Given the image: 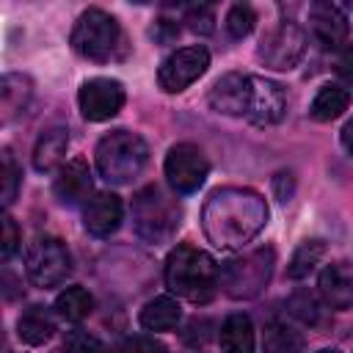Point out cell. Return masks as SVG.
<instances>
[{
    "instance_id": "8fae6325",
    "label": "cell",
    "mask_w": 353,
    "mask_h": 353,
    "mask_svg": "<svg viewBox=\"0 0 353 353\" xmlns=\"http://www.w3.org/2000/svg\"><path fill=\"white\" fill-rule=\"evenodd\" d=\"M124 85L113 77H91L77 91V105L83 119L88 121H108L124 108Z\"/></svg>"
},
{
    "instance_id": "f1b7e54d",
    "label": "cell",
    "mask_w": 353,
    "mask_h": 353,
    "mask_svg": "<svg viewBox=\"0 0 353 353\" xmlns=\"http://www.w3.org/2000/svg\"><path fill=\"white\" fill-rule=\"evenodd\" d=\"M0 160H3V165H0V176H3V207H11L14 199H17V190H19V176H22V171H19V165L14 163V157H11L8 149H3Z\"/></svg>"
},
{
    "instance_id": "4dcf8cb0",
    "label": "cell",
    "mask_w": 353,
    "mask_h": 353,
    "mask_svg": "<svg viewBox=\"0 0 353 353\" xmlns=\"http://www.w3.org/2000/svg\"><path fill=\"white\" fill-rule=\"evenodd\" d=\"M66 350L69 353H102V342L91 336L88 331H72L66 336Z\"/></svg>"
},
{
    "instance_id": "5b68a950",
    "label": "cell",
    "mask_w": 353,
    "mask_h": 353,
    "mask_svg": "<svg viewBox=\"0 0 353 353\" xmlns=\"http://www.w3.org/2000/svg\"><path fill=\"white\" fill-rule=\"evenodd\" d=\"M273 268H276V251L270 245H262V248H254L243 256L223 262L218 273V284L223 287L229 298L248 301V298H256L270 284Z\"/></svg>"
},
{
    "instance_id": "30bf717a",
    "label": "cell",
    "mask_w": 353,
    "mask_h": 353,
    "mask_svg": "<svg viewBox=\"0 0 353 353\" xmlns=\"http://www.w3.org/2000/svg\"><path fill=\"white\" fill-rule=\"evenodd\" d=\"M163 168L168 185L176 193H196L210 174V163L196 143H174L165 154Z\"/></svg>"
},
{
    "instance_id": "484cf974",
    "label": "cell",
    "mask_w": 353,
    "mask_h": 353,
    "mask_svg": "<svg viewBox=\"0 0 353 353\" xmlns=\"http://www.w3.org/2000/svg\"><path fill=\"white\" fill-rule=\"evenodd\" d=\"M325 256V240H320V237H312V240H303L298 248H295V254H292V259H290V265H287V276L290 279H306L314 268H317V262Z\"/></svg>"
},
{
    "instance_id": "ba28073f",
    "label": "cell",
    "mask_w": 353,
    "mask_h": 353,
    "mask_svg": "<svg viewBox=\"0 0 353 353\" xmlns=\"http://www.w3.org/2000/svg\"><path fill=\"white\" fill-rule=\"evenodd\" d=\"M303 52H306V30L298 22H279L262 36L256 47V58L268 69H279V72L298 66Z\"/></svg>"
},
{
    "instance_id": "2e32d148",
    "label": "cell",
    "mask_w": 353,
    "mask_h": 353,
    "mask_svg": "<svg viewBox=\"0 0 353 353\" xmlns=\"http://www.w3.org/2000/svg\"><path fill=\"white\" fill-rule=\"evenodd\" d=\"M287 110V94L284 88L276 83V80H268V77H256L254 74V102H251V113H248V121L251 124H259V127H268V124H276Z\"/></svg>"
},
{
    "instance_id": "44dd1931",
    "label": "cell",
    "mask_w": 353,
    "mask_h": 353,
    "mask_svg": "<svg viewBox=\"0 0 353 353\" xmlns=\"http://www.w3.org/2000/svg\"><path fill=\"white\" fill-rule=\"evenodd\" d=\"M350 105V91L336 85V83H325L317 97L312 99V108H309V116L314 121H334L339 119Z\"/></svg>"
},
{
    "instance_id": "74e56055",
    "label": "cell",
    "mask_w": 353,
    "mask_h": 353,
    "mask_svg": "<svg viewBox=\"0 0 353 353\" xmlns=\"http://www.w3.org/2000/svg\"><path fill=\"white\" fill-rule=\"evenodd\" d=\"M317 353H339V350H334V347H325V350H317Z\"/></svg>"
},
{
    "instance_id": "4316f807",
    "label": "cell",
    "mask_w": 353,
    "mask_h": 353,
    "mask_svg": "<svg viewBox=\"0 0 353 353\" xmlns=\"http://www.w3.org/2000/svg\"><path fill=\"white\" fill-rule=\"evenodd\" d=\"M287 312H290L292 317H298L301 323H306V325H317V323L323 320V303H320V298H317L314 292H309V290H298L295 295H290Z\"/></svg>"
},
{
    "instance_id": "d4e9b609",
    "label": "cell",
    "mask_w": 353,
    "mask_h": 353,
    "mask_svg": "<svg viewBox=\"0 0 353 353\" xmlns=\"http://www.w3.org/2000/svg\"><path fill=\"white\" fill-rule=\"evenodd\" d=\"M91 309H94V298H91V292H88L85 287H66V290L55 298V312H58L63 320H69V323L85 320V317L91 314Z\"/></svg>"
},
{
    "instance_id": "f546056e",
    "label": "cell",
    "mask_w": 353,
    "mask_h": 353,
    "mask_svg": "<svg viewBox=\"0 0 353 353\" xmlns=\"http://www.w3.org/2000/svg\"><path fill=\"white\" fill-rule=\"evenodd\" d=\"M185 22H188V28H190L193 33L207 36V33H212V28H215V11H212V6H190V8L185 11Z\"/></svg>"
},
{
    "instance_id": "8992f818",
    "label": "cell",
    "mask_w": 353,
    "mask_h": 353,
    "mask_svg": "<svg viewBox=\"0 0 353 353\" xmlns=\"http://www.w3.org/2000/svg\"><path fill=\"white\" fill-rule=\"evenodd\" d=\"M119 44H121V28L116 17H110L102 8H88L77 17L72 28V47L85 61L105 63L116 55Z\"/></svg>"
},
{
    "instance_id": "ac0fdd59",
    "label": "cell",
    "mask_w": 353,
    "mask_h": 353,
    "mask_svg": "<svg viewBox=\"0 0 353 353\" xmlns=\"http://www.w3.org/2000/svg\"><path fill=\"white\" fill-rule=\"evenodd\" d=\"M66 149H69V132L63 127H50L39 135L36 146H33V165L41 174L58 171L66 160Z\"/></svg>"
},
{
    "instance_id": "e0dca14e",
    "label": "cell",
    "mask_w": 353,
    "mask_h": 353,
    "mask_svg": "<svg viewBox=\"0 0 353 353\" xmlns=\"http://www.w3.org/2000/svg\"><path fill=\"white\" fill-rule=\"evenodd\" d=\"M317 287H320L325 306H331V309L353 306V268L347 262H331L320 273Z\"/></svg>"
},
{
    "instance_id": "cb8c5ba5",
    "label": "cell",
    "mask_w": 353,
    "mask_h": 353,
    "mask_svg": "<svg viewBox=\"0 0 353 353\" xmlns=\"http://www.w3.org/2000/svg\"><path fill=\"white\" fill-rule=\"evenodd\" d=\"M262 350L265 353H303V336L292 325L273 320L262 331Z\"/></svg>"
},
{
    "instance_id": "7402d4cb",
    "label": "cell",
    "mask_w": 353,
    "mask_h": 353,
    "mask_svg": "<svg viewBox=\"0 0 353 353\" xmlns=\"http://www.w3.org/2000/svg\"><path fill=\"white\" fill-rule=\"evenodd\" d=\"M17 334L25 345H44L55 334V320L44 306H30L17 320Z\"/></svg>"
},
{
    "instance_id": "d6a6232c",
    "label": "cell",
    "mask_w": 353,
    "mask_h": 353,
    "mask_svg": "<svg viewBox=\"0 0 353 353\" xmlns=\"http://www.w3.org/2000/svg\"><path fill=\"white\" fill-rule=\"evenodd\" d=\"M121 353H168V350L154 336H130L121 345Z\"/></svg>"
},
{
    "instance_id": "d6986e66",
    "label": "cell",
    "mask_w": 353,
    "mask_h": 353,
    "mask_svg": "<svg viewBox=\"0 0 353 353\" xmlns=\"http://www.w3.org/2000/svg\"><path fill=\"white\" fill-rule=\"evenodd\" d=\"M221 350L223 353H254V325L251 317L243 312L229 314L221 323Z\"/></svg>"
},
{
    "instance_id": "7c38bea8",
    "label": "cell",
    "mask_w": 353,
    "mask_h": 353,
    "mask_svg": "<svg viewBox=\"0 0 353 353\" xmlns=\"http://www.w3.org/2000/svg\"><path fill=\"white\" fill-rule=\"evenodd\" d=\"M207 102H210V108L215 113H223V116H245L248 119L251 102H254V74L226 72L210 88Z\"/></svg>"
},
{
    "instance_id": "8d00e7d4",
    "label": "cell",
    "mask_w": 353,
    "mask_h": 353,
    "mask_svg": "<svg viewBox=\"0 0 353 353\" xmlns=\"http://www.w3.org/2000/svg\"><path fill=\"white\" fill-rule=\"evenodd\" d=\"M342 146H345V149L353 154V119H350V121L342 127Z\"/></svg>"
},
{
    "instance_id": "1f68e13d",
    "label": "cell",
    "mask_w": 353,
    "mask_h": 353,
    "mask_svg": "<svg viewBox=\"0 0 353 353\" xmlns=\"http://www.w3.org/2000/svg\"><path fill=\"white\" fill-rule=\"evenodd\" d=\"M19 229H17V223H14V218L11 215H3V243H0V251H3V259H11L14 256V251L19 248Z\"/></svg>"
},
{
    "instance_id": "603a6c76",
    "label": "cell",
    "mask_w": 353,
    "mask_h": 353,
    "mask_svg": "<svg viewBox=\"0 0 353 353\" xmlns=\"http://www.w3.org/2000/svg\"><path fill=\"white\" fill-rule=\"evenodd\" d=\"M33 88L25 74H6L0 83V108H3V121H11L28 108Z\"/></svg>"
},
{
    "instance_id": "83f0119b",
    "label": "cell",
    "mask_w": 353,
    "mask_h": 353,
    "mask_svg": "<svg viewBox=\"0 0 353 353\" xmlns=\"http://www.w3.org/2000/svg\"><path fill=\"white\" fill-rule=\"evenodd\" d=\"M256 25V11L248 3H234L226 11V30L232 39H245Z\"/></svg>"
},
{
    "instance_id": "7a4b0ae2",
    "label": "cell",
    "mask_w": 353,
    "mask_h": 353,
    "mask_svg": "<svg viewBox=\"0 0 353 353\" xmlns=\"http://www.w3.org/2000/svg\"><path fill=\"white\" fill-rule=\"evenodd\" d=\"M218 273L221 270H218L215 259L190 243H179L168 254L165 268H163L165 287L190 303H207L215 295Z\"/></svg>"
},
{
    "instance_id": "e575fe53",
    "label": "cell",
    "mask_w": 353,
    "mask_h": 353,
    "mask_svg": "<svg viewBox=\"0 0 353 353\" xmlns=\"http://www.w3.org/2000/svg\"><path fill=\"white\" fill-rule=\"evenodd\" d=\"M336 74H339V80L347 88H353V44L339 52V58H336Z\"/></svg>"
},
{
    "instance_id": "5bb4252c",
    "label": "cell",
    "mask_w": 353,
    "mask_h": 353,
    "mask_svg": "<svg viewBox=\"0 0 353 353\" xmlns=\"http://www.w3.org/2000/svg\"><path fill=\"white\" fill-rule=\"evenodd\" d=\"M121 218H124V207L116 193L102 190L83 204V226L94 237H110L121 226Z\"/></svg>"
},
{
    "instance_id": "4fadbf2b",
    "label": "cell",
    "mask_w": 353,
    "mask_h": 353,
    "mask_svg": "<svg viewBox=\"0 0 353 353\" xmlns=\"http://www.w3.org/2000/svg\"><path fill=\"white\" fill-rule=\"evenodd\" d=\"M309 28L323 50H345L350 25L345 11L336 3H325V0L314 3L309 8Z\"/></svg>"
},
{
    "instance_id": "ffe728a7",
    "label": "cell",
    "mask_w": 353,
    "mask_h": 353,
    "mask_svg": "<svg viewBox=\"0 0 353 353\" xmlns=\"http://www.w3.org/2000/svg\"><path fill=\"white\" fill-rule=\"evenodd\" d=\"M179 320H182V309L179 301L171 295H160L141 309V325L146 331H171L179 325Z\"/></svg>"
},
{
    "instance_id": "277c9868",
    "label": "cell",
    "mask_w": 353,
    "mask_h": 353,
    "mask_svg": "<svg viewBox=\"0 0 353 353\" xmlns=\"http://www.w3.org/2000/svg\"><path fill=\"white\" fill-rule=\"evenodd\" d=\"M182 223V210L174 196L160 185H146L132 196V226L141 240L160 245L168 243Z\"/></svg>"
},
{
    "instance_id": "6da1fadb",
    "label": "cell",
    "mask_w": 353,
    "mask_h": 353,
    "mask_svg": "<svg viewBox=\"0 0 353 353\" xmlns=\"http://www.w3.org/2000/svg\"><path fill=\"white\" fill-rule=\"evenodd\" d=\"M268 201L251 188H218L201 210V226L212 245L240 248L268 223Z\"/></svg>"
},
{
    "instance_id": "3957f363",
    "label": "cell",
    "mask_w": 353,
    "mask_h": 353,
    "mask_svg": "<svg viewBox=\"0 0 353 353\" xmlns=\"http://www.w3.org/2000/svg\"><path fill=\"white\" fill-rule=\"evenodd\" d=\"M146 160H149L146 141L138 132H130V130L108 132L97 143V152H94V163H97L99 176L105 182H113V185L132 182L143 171Z\"/></svg>"
},
{
    "instance_id": "9c48e42d",
    "label": "cell",
    "mask_w": 353,
    "mask_h": 353,
    "mask_svg": "<svg viewBox=\"0 0 353 353\" xmlns=\"http://www.w3.org/2000/svg\"><path fill=\"white\" fill-rule=\"evenodd\" d=\"M210 69V52L201 44L174 50L157 69V85L165 94H179Z\"/></svg>"
},
{
    "instance_id": "9a60e30c",
    "label": "cell",
    "mask_w": 353,
    "mask_h": 353,
    "mask_svg": "<svg viewBox=\"0 0 353 353\" xmlns=\"http://www.w3.org/2000/svg\"><path fill=\"white\" fill-rule=\"evenodd\" d=\"M55 196L61 204H85L94 193V182H91V171H88V163L83 157H74L69 163H63L58 168V176H55V185H52Z\"/></svg>"
},
{
    "instance_id": "836d02e7",
    "label": "cell",
    "mask_w": 353,
    "mask_h": 353,
    "mask_svg": "<svg viewBox=\"0 0 353 353\" xmlns=\"http://www.w3.org/2000/svg\"><path fill=\"white\" fill-rule=\"evenodd\" d=\"M210 328H212V323H210V320H204V317L199 320V317H196V320H190V323H188V328H185L182 339H185L190 347H199V345H204V342L210 339V334H207Z\"/></svg>"
},
{
    "instance_id": "52a82bcc",
    "label": "cell",
    "mask_w": 353,
    "mask_h": 353,
    "mask_svg": "<svg viewBox=\"0 0 353 353\" xmlns=\"http://www.w3.org/2000/svg\"><path fill=\"white\" fill-rule=\"evenodd\" d=\"M25 273L33 287L50 290L66 281L72 273V254L63 240L58 237H36L25 251Z\"/></svg>"
},
{
    "instance_id": "d590c367",
    "label": "cell",
    "mask_w": 353,
    "mask_h": 353,
    "mask_svg": "<svg viewBox=\"0 0 353 353\" xmlns=\"http://www.w3.org/2000/svg\"><path fill=\"white\" fill-rule=\"evenodd\" d=\"M176 33H179V25L171 22V19H157L154 28H152V36L157 41H163V44H168L171 39H176Z\"/></svg>"
},
{
    "instance_id": "f35d334b",
    "label": "cell",
    "mask_w": 353,
    "mask_h": 353,
    "mask_svg": "<svg viewBox=\"0 0 353 353\" xmlns=\"http://www.w3.org/2000/svg\"><path fill=\"white\" fill-rule=\"evenodd\" d=\"M55 353H69V350H55Z\"/></svg>"
}]
</instances>
